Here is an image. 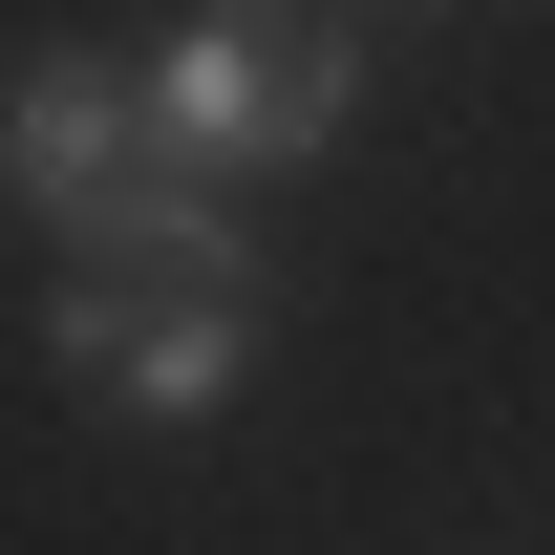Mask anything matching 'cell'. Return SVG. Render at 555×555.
<instances>
[{"label": "cell", "mask_w": 555, "mask_h": 555, "mask_svg": "<svg viewBox=\"0 0 555 555\" xmlns=\"http://www.w3.org/2000/svg\"><path fill=\"white\" fill-rule=\"evenodd\" d=\"M150 171V107L107 65H86V43H43V65H0V193L43 214V235H86V214L129 193Z\"/></svg>", "instance_id": "cell-3"}, {"label": "cell", "mask_w": 555, "mask_h": 555, "mask_svg": "<svg viewBox=\"0 0 555 555\" xmlns=\"http://www.w3.org/2000/svg\"><path fill=\"white\" fill-rule=\"evenodd\" d=\"M129 107H150V171H214V193H235V171H299V150H343L363 43H343V22H257V0H214V22L129 86Z\"/></svg>", "instance_id": "cell-2"}, {"label": "cell", "mask_w": 555, "mask_h": 555, "mask_svg": "<svg viewBox=\"0 0 555 555\" xmlns=\"http://www.w3.org/2000/svg\"><path fill=\"white\" fill-rule=\"evenodd\" d=\"M257 321H278V278H257V235H235L214 171H129V193L65 235V299H43V343H65L107 406H150V427H193L214 385L257 363Z\"/></svg>", "instance_id": "cell-1"}]
</instances>
